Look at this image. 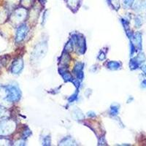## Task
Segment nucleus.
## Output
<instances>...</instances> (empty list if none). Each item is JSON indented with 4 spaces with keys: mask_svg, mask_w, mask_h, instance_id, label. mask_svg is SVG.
Listing matches in <instances>:
<instances>
[{
    "mask_svg": "<svg viewBox=\"0 0 146 146\" xmlns=\"http://www.w3.org/2000/svg\"><path fill=\"white\" fill-rule=\"evenodd\" d=\"M28 32V28L27 26L23 25L18 29V32H17V41H21L25 38L26 35Z\"/></svg>",
    "mask_w": 146,
    "mask_h": 146,
    "instance_id": "f257e3e1",
    "label": "nucleus"
},
{
    "mask_svg": "<svg viewBox=\"0 0 146 146\" xmlns=\"http://www.w3.org/2000/svg\"><path fill=\"white\" fill-rule=\"evenodd\" d=\"M131 38L133 39L135 43L136 44V46L137 49H139V50L142 49V35L141 34L137 32L135 35H132ZM135 44H134V45H135Z\"/></svg>",
    "mask_w": 146,
    "mask_h": 146,
    "instance_id": "f03ea898",
    "label": "nucleus"
},
{
    "mask_svg": "<svg viewBox=\"0 0 146 146\" xmlns=\"http://www.w3.org/2000/svg\"><path fill=\"white\" fill-rule=\"evenodd\" d=\"M108 68L110 70H118V69L121 68V63L119 62H115V61H111V62H109L107 64Z\"/></svg>",
    "mask_w": 146,
    "mask_h": 146,
    "instance_id": "7ed1b4c3",
    "label": "nucleus"
},
{
    "mask_svg": "<svg viewBox=\"0 0 146 146\" xmlns=\"http://www.w3.org/2000/svg\"><path fill=\"white\" fill-rule=\"evenodd\" d=\"M23 64L22 60H18L13 66V72H14L15 73H18L23 69Z\"/></svg>",
    "mask_w": 146,
    "mask_h": 146,
    "instance_id": "20e7f679",
    "label": "nucleus"
},
{
    "mask_svg": "<svg viewBox=\"0 0 146 146\" xmlns=\"http://www.w3.org/2000/svg\"><path fill=\"white\" fill-rule=\"evenodd\" d=\"M66 1L68 5L72 9H76L80 2V0H66Z\"/></svg>",
    "mask_w": 146,
    "mask_h": 146,
    "instance_id": "39448f33",
    "label": "nucleus"
},
{
    "mask_svg": "<svg viewBox=\"0 0 146 146\" xmlns=\"http://www.w3.org/2000/svg\"><path fill=\"white\" fill-rule=\"evenodd\" d=\"M145 6V2L143 0H138V1H137L136 3L135 4V7H134V8H135V10H143V8Z\"/></svg>",
    "mask_w": 146,
    "mask_h": 146,
    "instance_id": "423d86ee",
    "label": "nucleus"
},
{
    "mask_svg": "<svg viewBox=\"0 0 146 146\" xmlns=\"http://www.w3.org/2000/svg\"><path fill=\"white\" fill-rule=\"evenodd\" d=\"M139 64L138 63L137 61L136 60V58H132V59L130 60L129 62V66L131 70H136L138 68Z\"/></svg>",
    "mask_w": 146,
    "mask_h": 146,
    "instance_id": "0eeeda50",
    "label": "nucleus"
},
{
    "mask_svg": "<svg viewBox=\"0 0 146 146\" xmlns=\"http://www.w3.org/2000/svg\"><path fill=\"white\" fill-rule=\"evenodd\" d=\"M136 58V60L139 64L145 62V54L143 53H139L137 56V58Z\"/></svg>",
    "mask_w": 146,
    "mask_h": 146,
    "instance_id": "6e6552de",
    "label": "nucleus"
},
{
    "mask_svg": "<svg viewBox=\"0 0 146 146\" xmlns=\"http://www.w3.org/2000/svg\"><path fill=\"white\" fill-rule=\"evenodd\" d=\"M134 2H135V0H123V6L126 8H130L134 5Z\"/></svg>",
    "mask_w": 146,
    "mask_h": 146,
    "instance_id": "1a4fd4ad",
    "label": "nucleus"
},
{
    "mask_svg": "<svg viewBox=\"0 0 146 146\" xmlns=\"http://www.w3.org/2000/svg\"><path fill=\"white\" fill-rule=\"evenodd\" d=\"M108 2H109V3H111L112 6H113L115 10H118V9L119 8V0H108Z\"/></svg>",
    "mask_w": 146,
    "mask_h": 146,
    "instance_id": "9d476101",
    "label": "nucleus"
},
{
    "mask_svg": "<svg viewBox=\"0 0 146 146\" xmlns=\"http://www.w3.org/2000/svg\"><path fill=\"white\" fill-rule=\"evenodd\" d=\"M62 75V77L64 78V79L66 81H69V80H70V81H72V75H70V73L69 72H64V73H61Z\"/></svg>",
    "mask_w": 146,
    "mask_h": 146,
    "instance_id": "9b49d317",
    "label": "nucleus"
},
{
    "mask_svg": "<svg viewBox=\"0 0 146 146\" xmlns=\"http://www.w3.org/2000/svg\"><path fill=\"white\" fill-rule=\"evenodd\" d=\"M118 111H119V108H118V106H115V105H113L111 107V109H110V114L113 115V116H115L118 114Z\"/></svg>",
    "mask_w": 146,
    "mask_h": 146,
    "instance_id": "f8f14e48",
    "label": "nucleus"
},
{
    "mask_svg": "<svg viewBox=\"0 0 146 146\" xmlns=\"http://www.w3.org/2000/svg\"><path fill=\"white\" fill-rule=\"evenodd\" d=\"M83 66H84V64L83 63H78L76 64V66H75L74 71L76 72V74H78V72H80L82 71V70L83 68Z\"/></svg>",
    "mask_w": 146,
    "mask_h": 146,
    "instance_id": "ddd939ff",
    "label": "nucleus"
},
{
    "mask_svg": "<svg viewBox=\"0 0 146 146\" xmlns=\"http://www.w3.org/2000/svg\"><path fill=\"white\" fill-rule=\"evenodd\" d=\"M143 23V21H142L141 18L139 16H137L135 19V25H136L137 27H140V26L142 25Z\"/></svg>",
    "mask_w": 146,
    "mask_h": 146,
    "instance_id": "4468645a",
    "label": "nucleus"
},
{
    "mask_svg": "<svg viewBox=\"0 0 146 146\" xmlns=\"http://www.w3.org/2000/svg\"><path fill=\"white\" fill-rule=\"evenodd\" d=\"M99 59L101 60V61H103V60L105 59V54L103 52H101L100 54V56H99Z\"/></svg>",
    "mask_w": 146,
    "mask_h": 146,
    "instance_id": "2eb2a0df",
    "label": "nucleus"
},
{
    "mask_svg": "<svg viewBox=\"0 0 146 146\" xmlns=\"http://www.w3.org/2000/svg\"><path fill=\"white\" fill-rule=\"evenodd\" d=\"M50 139L48 140V137H47L45 139V140H44L43 145H50Z\"/></svg>",
    "mask_w": 146,
    "mask_h": 146,
    "instance_id": "dca6fc26",
    "label": "nucleus"
},
{
    "mask_svg": "<svg viewBox=\"0 0 146 146\" xmlns=\"http://www.w3.org/2000/svg\"><path fill=\"white\" fill-rule=\"evenodd\" d=\"M141 70H142V71L145 73V75H146V66L145 65H143V66H141Z\"/></svg>",
    "mask_w": 146,
    "mask_h": 146,
    "instance_id": "f3484780",
    "label": "nucleus"
},
{
    "mask_svg": "<svg viewBox=\"0 0 146 146\" xmlns=\"http://www.w3.org/2000/svg\"><path fill=\"white\" fill-rule=\"evenodd\" d=\"M141 86L143 87V88H146V80H144L143 82H142Z\"/></svg>",
    "mask_w": 146,
    "mask_h": 146,
    "instance_id": "a211bd4d",
    "label": "nucleus"
}]
</instances>
